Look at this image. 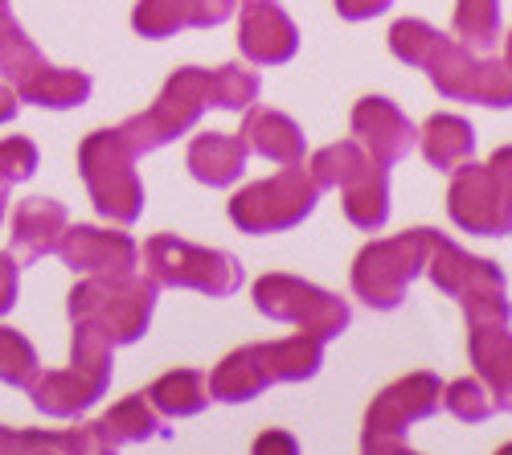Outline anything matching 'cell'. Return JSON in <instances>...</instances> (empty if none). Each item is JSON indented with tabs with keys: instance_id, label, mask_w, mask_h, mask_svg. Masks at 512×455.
Here are the masks:
<instances>
[{
	"instance_id": "1",
	"label": "cell",
	"mask_w": 512,
	"mask_h": 455,
	"mask_svg": "<svg viewBox=\"0 0 512 455\" xmlns=\"http://www.w3.org/2000/svg\"><path fill=\"white\" fill-rule=\"evenodd\" d=\"M451 218L472 234L512 230V148L488 164H467L451 181Z\"/></svg>"
},
{
	"instance_id": "2",
	"label": "cell",
	"mask_w": 512,
	"mask_h": 455,
	"mask_svg": "<svg viewBox=\"0 0 512 455\" xmlns=\"http://www.w3.org/2000/svg\"><path fill=\"white\" fill-rule=\"evenodd\" d=\"M82 177H87V189L99 205V214L115 218V222H132L144 205V189L136 181L132 160L136 152L123 144L119 132H95L87 144H82Z\"/></svg>"
},
{
	"instance_id": "3",
	"label": "cell",
	"mask_w": 512,
	"mask_h": 455,
	"mask_svg": "<svg viewBox=\"0 0 512 455\" xmlns=\"http://www.w3.org/2000/svg\"><path fill=\"white\" fill-rule=\"evenodd\" d=\"M316 193H320L316 177H312L308 169H295V164H291L287 173L242 189V193L230 201V218H234L242 230H254V234L283 230V226H295L300 218L312 214Z\"/></svg>"
},
{
	"instance_id": "4",
	"label": "cell",
	"mask_w": 512,
	"mask_h": 455,
	"mask_svg": "<svg viewBox=\"0 0 512 455\" xmlns=\"http://www.w3.org/2000/svg\"><path fill=\"white\" fill-rule=\"evenodd\" d=\"M426 251H431V230H414V234H402L390 242L365 246L353 267V287L369 304L390 308L406 292L414 271L426 263Z\"/></svg>"
},
{
	"instance_id": "5",
	"label": "cell",
	"mask_w": 512,
	"mask_h": 455,
	"mask_svg": "<svg viewBox=\"0 0 512 455\" xmlns=\"http://www.w3.org/2000/svg\"><path fill=\"white\" fill-rule=\"evenodd\" d=\"M144 259L160 283H189L201 292H234L238 287V263L222 251H201V246L177 242V238H152L144 246Z\"/></svg>"
},
{
	"instance_id": "6",
	"label": "cell",
	"mask_w": 512,
	"mask_h": 455,
	"mask_svg": "<svg viewBox=\"0 0 512 455\" xmlns=\"http://www.w3.org/2000/svg\"><path fill=\"white\" fill-rule=\"evenodd\" d=\"M238 46L250 62H287L300 46V33H295L291 17L275 5V0H246L242 9V29H238Z\"/></svg>"
},
{
	"instance_id": "7",
	"label": "cell",
	"mask_w": 512,
	"mask_h": 455,
	"mask_svg": "<svg viewBox=\"0 0 512 455\" xmlns=\"http://www.w3.org/2000/svg\"><path fill=\"white\" fill-rule=\"evenodd\" d=\"M353 132L369 144L373 160H381V164L402 160L410 152V144H414L410 119L390 99H361L357 111H353Z\"/></svg>"
},
{
	"instance_id": "8",
	"label": "cell",
	"mask_w": 512,
	"mask_h": 455,
	"mask_svg": "<svg viewBox=\"0 0 512 455\" xmlns=\"http://www.w3.org/2000/svg\"><path fill=\"white\" fill-rule=\"evenodd\" d=\"M345 185V210H349V222L361 226V230H377L390 214V185H386V169L381 160L357 152V160L349 164V173L340 177Z\"/></svg>"
},
{
	"instance_id": "9",
	"label": "cell",
	"mask_w": 512,
	"mask_h": 455,
	"mask_svg": "<svg viewBox=\"0 0 512 455\" xmlns=\"http://www.w3.org/2000/svg\"><path fill=\"white\" fill-rule=\"evenodd\" d=\"M62 255L66 263L78 271H107V275H127V267L136 263V242L127 234H107V230H91L78 226L70 234H62Z\"/></svg>"
},
{
	"instance_id": "10",
	"label": "cell",
	"mask_w": 512,
	"mask_h": 455,
	"mask_svg": "<svg viewBox=\"0 0 512 455\" xmlns=\"http://www.w3.org/2000/svg\"><path fill=\"white\" fill-rule=\"evenodd\" d=\"M259 304H263V312H271V316H287V320H308V316H324L328 324H345V304H336L332 296H324V292H316V287H308V283H300V279H287V275H271V279H263L259 283Z\"/></svg>"
},
{
	"instance_id": "11",
	"label": "cell",
	"mask_w": 512,
	"mask_h": 455,
	"mask_svg": "<svg viewBox=\"0 0 512 455\" xmlns=\"http://www.w3.org/2000/svg\"><path fill=\"white\" fill-rule=\"evenodd\" d=\"M234 0H140L136 29L144 37H164L185 25H222Z\"/></svg>"
},
{
	"instance_id": "12",
	"label": "cell",
	"mask_w": 512,
	"mask_h": 455,
	"mask_svg": "<svg viewBox=\"0 0 512 455\" xmlns=\"http://www.w3.org/2000/svg\"><path fill=\"white\" fill-rule=\"evenodd\" d=\"M62 230H66V210L58 201H46V197L21 201L17 214H13V242H17V251L29 255V259L54 251V246L62 242Z\"/></svg>"
},
{
	"instance_id": "13",
	"label": "cell",
	"mask_w": 512,
	"mask_h": 455,
	"mask_svg": "<svg viewBox=\"0 0 512 455\" xmlns=\"http://www.w3.org/2000/svg\"><path fill=\"white\" fill-rule=\"evenodd\" d=\"M242 144H250L254 152H263L267 160H279V164H295L304 156V136L300 128L279 115V111H267V107H254L246 115V128H242Z\"/></svg>"
},
{
	"instance_id": "14",
	"label": "cell",
	"mask_w": 512,
	"mask_h": 455,
	"mask_svg": "<svg viewBox=\"0 0 512 455\" xmlns=\"http://www.w3.org/2000/svg\"><path fill=\"white\" fill-rule=\"evenodd\" d=\"M189 169L205 185H230L246 169V144L234 136H218V132L197 136L189 144Z\"/></svg>"
},
{
	"instance_id": "15",
	"label": "cell",
	"mask_w": 512,
	"mask_h": 455,
	"mask_svg": "<svg viewBox=\"0 0 512 455\" xmlns=\"http://www.w3.org/2000/svg\"><path fill=\"white\" fill-rule=\"evenodd\" d=\"M17 95L41 107H74L91 95V78L87 74H74V70H54L41 62L37 70H29L17 82Z\"/></svg>"
},
{
	"instance_id": "16",
	"label": "cell",
	"mask_w": 512,
	"mask_h": 455,
	"mask_svg": "<svg viewBox=\"0 0 512 455\" xmlns=\"http://www.w3.org/2000/svg\"><path fill=\"white\" fill-rule=\"evenodd\" d=\"M472 144H476L472 123H463L459 115H435L422 132L426 160L439 164V169H459V164L472 156Z\"/></svg>"
},
{
	"instance_id": "17",
	"label": "cell",
	"mask_w": 512,
	"mask_h": 455,
	"mask_svg": "<svg viewBox=\"0 0 512 455\" xmlns=\"http://www.w3.org/2000/svg\"><path fill=\"white\" fill-rule=\"evenodd\" d=\"M455 33L476 50H488L500 33V5L496 0H455Z\"/></svg>"
},
{
	"instance_id": "18",
	"label": "cell",
	"mask_w": 512,
	"mask_h": 455,
	"mask_svg": "<svg viewBox=\"0 0 512 455\" xmlns=\"http://www.w3.org/2000/svg\"><path fill=\"white\" fill-rule=\"evenodd\" d=\"M213 107H226V111H242L254 103L259 95V74L254 70H242V66H222L213 70Z\"/></svg>"
},
{
	"instance_id": "19",
	"label": "cell",
	"mask_w": 512,
	"mask_h": 455,
	"mask_svg": "<svg viewBox=\"0 0 512 455\" xmlns=\"http://www.w3.org/2000/svg\"><path fill=\"white\" fill-rule=\"evenodd\" d=\"M435 41H439V33L426 21H398L394 33H390L394 54L402 62H410V66H426V58H431V50H435Z\"/></svg>"
},
{
	"instance_id": "20",
	"label": "cell",
	"mask_w": 512,
	"mask_h": 455,
	"mask_svg": "<svg viewBox=\"0 0 512 455\" xmlns=\"http://www.w3.org/2000/svg\"><path fill=\"white\" fill-rule=\"evenodd\" d=\"M390 5H394V0H336V13L349 17V21H365V17L386 13Z\"/></svg>"
},
{
	"instance_id": "21",
	"label": "cell",
	"mask_w": 512,
	"mask_h": 455,
	"mask_svg": "<svg viewBox=\"0 0 512 455\" xmlns=\"http://www.w3.org/2000/svg\"><path fill=\"white\" fill-rule=\"evenodd\" d=\"M17 296V263L9 255H0V312H5Z\"/></svg>"
},
{
	"instance_id": "22",
	"label": "cell",
	"mask_w": 512,
	"mask_h": 455,
	"mask_svg": "<svg viewBox=\"0 0 512 455\" xmlns=\"http://www.w3.org/2000/svg\"><path fill=\"white\" fill-rule=\"evenodd\" d=\"M13 111H17V95H13V87H0V123H5Z\"/></svg>"
},
{
	"instance_id": "23",
	"label": "cell",
	"mask_w": 512,
	"mask_h": 455,
	"mask_svg": "<svg viewBox=\"0 0 512 455\" xmlns=\"http://www.w3.org/2000/svg\"><path fill=\"white\" fill-rule=\"evenodd\" d=\"M5 189H9V181L0 177V218H5Z\"/></svg>"
},
{
	"instance_id": "24",
	"label": "cell",
	"mask_w": 512,
	"mask_h": 455,
	"mask_svg": "<svg viewBox=\"0 0 512 455\" xmlns=\"http://www.w3.org/2000/svg\"><path fill=\"white\" fill-rule=\"evenodd\" d=\"M508 66H512V37H508Z\"/></svg>"
},
{
	"instance_id": "25",
	"label": "cell",
	"mask_w": 512,
	"mask_h": 455,
	"mask_svg": "<svg viewBox=\"0 0 512 455\" xmlns=\"http://www.w3.org/2000/svg\"><path fill=\"white\" fill-rule=\"evenodd\" d=\"M0 9H5V0H0Z\"/></svg>"
}]
</instances>
